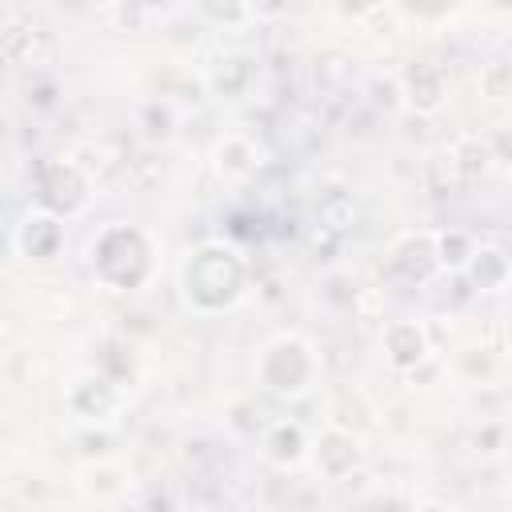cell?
I'll use <instances>...</instances> for the list:
<instances>
[{"instance_id": "1", "label": "cell", "mask_w": 512, "mask_h": 512, "mask_svg": "<svg viewBox=\"0 0 512 512\" xmlns=\"http://www.w3.org/2000/svg\"><path fill=\"white\" fill-rule=\"evenodd\" d=\"M244 280H248V268H244L240 252L228 248V244H200L188 256L184 276H180L188 304L200 308V312L232 308L244 296Z\"/></svg>"}, {"instance_id": "2", "label": "cell", "mask_w": 512, "mask_h": 512, "mask_svg": "<svg viewBox=\"0 0 512 512\" xmlns=\"http://www.w3.org/2000/svg\"><path fill=\"white\" fill-rule=\"evenodd\" d=\"M92 272L116 288L132 292L152 276V240L136 224H108L92 240Z\"/></svg>"}, {"instance_id": "3", "label": "cell", "mask_w": 512, "mask_h": 512, "mask_svg": "<svg viewBox=\"0 0 512 512\" xmlns=\"http://www.w3.org/2000/svg\"><path fill=\"white\" fill-rule=\"evenodd\" d=\"M256 376L268 392L276 396H296L312 384L316 376V356L300 336H276L272 344H264L260 360H256Z\"/></svg>"}, {"instance_id": "4", "label": "cell", "mask_w": 512, "mask_h": 512, "mask_svg": "<svg viewBox=\"0 0 512 512\" xmlns=\"http://www.w3.org/2000/svg\"><path fill=\"white\" fill-rule=\"evenodd\" d=\"M36 200L48 216L56 220H68V216H80L92 200V184L84 176L80 164L72 160H48L40 172H36Z\"/></svg>"}, {"instance_id": "5", "label": "cell", "mask_w": 512, "mask_h": 512, "mask_svg": "<svg viewBox=\"0 0 512 512\" xmlns=\"http://www.w3.org/2000/svg\"><path fill=\"white\" fill-rule=\"evenodd\" d=\"M0 56L16 68H40L52 56V32L24 12L4 16L0 20Z\"/></svg>"}, {"instance_id": "6", "label": "cell", "mask_w": 512, "mask_h": 512, "mask_svg": "<svg viewBox=\"0 0 512 512\" xmlns=\"http://www.w3.org/2000/svg\"><path fill=\"white\" fill-rule=\"evenodd\" d=\"M388 268L404 284L432 280V272L440 268L436 264V240H432V232H408V236H400L392 244V252H388Z\"/></svg>"}, {"instance_id": "7", "label": "cell", "mask_w": 512, "mask_h": 512, "mask_svg": "<svg viewBox=\"0 0 512 512\" xmlns=\"http://www.w3.org/2000/svg\"><path fill=\"white\" fill-rule=\"evenodd\" d=\"M68 408L88 424H104L120 408V388L108 376H84L68 388Z\"/></svg>"}, {"instance_id": "8", "label": "cell", "mask_w": 512, "mask_h": 512, "mask_svg": "<svg viewBox=\"0 0 512 512\" xmlns=\"http://www.w3.org/2000/svg\"><path fill=\"white\" fill-rule=\"evenodd\" d=\"M404 84V96L416 112H440L444 100H448V80H444V68L440 64H428V60H412L400 76Z\"/></svg>"}, {"instance_id": "9", "label": "cell", "mask_w": 512, "mask_h": 512, "mask_svg": "<svg viewBox=\"0 0 512 512\" xmlns=\"http://www.w3.org/2000/svg\"><path fill=\"white\" fill-rule=\"evenodd\" d=\"M16 244H20V252L28 260H52L60 252V244H64V224L56 216H48V212H32V216L20 220Z\"/></svg>"}, {"instance_id": "10", "label": "cell", "mask_w": 512, "mask_h": 512, "mask_svg": "<svg viewBox=\"0 0 512 512\" xmlns=\"http://www.w3.org/2000/svg\"><path fill=\"white\" fill-rule=\"evenodd\" d=\"M384 352H388L392 368L408 372L428 356V336H424V328L416 320H392L384 328Z\"/></svg>"}, {"instance_id": "11", "label": "cell", "mask_w": 512, "mask_h": 512, "mask_svg": "<svg viewBox=\"0 0 512 512\" xmlns=\"http://www.w3.org/2000/svg\"><path fill=\"white\" fill-rule=\"evenodd\" d=\"M356 460H360V448H356L352 432L328 428V432L320 436V444H316V464H320L324 476L340 480V476H348V472L356 468Z\"/></svg>"}, {"instance_id": "12", "label": "cell", "mask_w": 512, "mask_h": 512, "mask_svg": "<svg viewBox=\"0 0 512 512\" xmlns=\"http://www.w3.org/2000/svg\"><path fill=\"white\" fill-rule=\"evenodd\" d=\"M264 452L272 464H300L304 460V432L300 424H288V420H276L268 432H264Z\"/></svg>"}, {"instance_id": "13", "label": "cell", "mask_w": 512, "mask_h": 512, "mask_svg": "<svg viewBox=\"0 0 512 512\" xmlns=\"http://www.w3.org/2000/svg\"><path fill=\"white\" fill-rule=\"evenodd\" d=\"M452 172L460 176V180H476V176H484L488 172V160H496L492 152H488V140L484 136H464L456 148H452Z\"/></svg>"}, {"instance_id": "14", "label": "cell", "mask_w": 512, "mask_h": 512, "mask_svg": "<svg viewBox=\"0 0 512 512\" xmlns=\"http://www.w3.org/2000/svg\"><path fill=\"white\" fill-rule=\"evenodd\" d=\"M468 272H472V284L480 292H492V288H500L508 280V256L500 248H480V252H472Z\"/></svg>"}, {"instance_id": "15", "label": "cell", "mask_w": 512, "mask_h": 512, "mask_svg": "<svg viewBox=\"0 0 512 512\" xmlns=\"http://www.w3.org/2000/svg\"><path fill=\"white\" fill-rule=\"evenodd\" d=\"M216 160H220V172L228 176H252L260 168L256 160V144L248 136H228L220 148H216Z\"/></svg>"}, {"instance_id": "16", "label": "cell", "mask_w": 512, "mask_h": 512, "mask_svg": "<svg viewBox=\"0 0 512 512\" xmlns=\"http://www.w3.org/2000/svg\"><path fill=\"white\" fill-rule=\"evenodd\" d=\"M432 240H436V264L440 268H464L468 260H472V236L468 232H460V228H448V232H432Z\"/></svg>"}, {"instance_id": "17", "label": "cell", "mask_w": 512, "mask_h": 512, "mask_svg": "<svg viewBox=\"0 0 512 512\" xmlns=\"http://www.w3.org/2000/svg\"><path fill=\"white\" fill-rule=\"evenodd\" d=\"M248 76H252L248 60H244V56H232V60H220V68L212 72V88H216L220 96H240V88H244Z\"/></svg>"}, {"instance_id": "18", "label": "cell", "mask_w": 512, "mask_h": 512, "mask_svg": "<svg viewBox=\"0 0 512 512\" xmlns=\"http://www.w3.org/2000/svg\"><path fill=\"white\" fill-rule=\"evenodd\" d=\"M480 92H484L488 100H504V96H508V68H504V64H488V68L480 72Z\"/></svg>"}, {"instance_id": "19", "label": "cell", "mask_w": 512, "mask_h": 512, "mask_svg": "<svg viewBox=\"0 0 512 512\" xmlns=\"http://www.w3.org/2000/svg\"><path fill=\"white\" fill-rule=\"evenodd\" d=\"M412 512H456L452 504H440V500H428V504H420V508H412Z\"/></svg>"}]
</instances>
